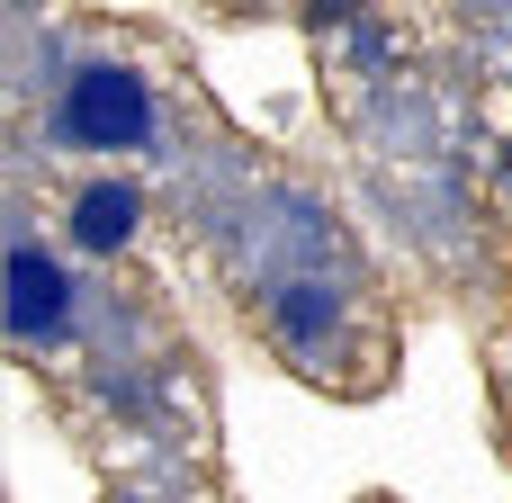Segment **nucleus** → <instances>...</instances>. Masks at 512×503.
Returning a JSON list of instances; mask_svg holds the SVG:
<instances>
[{
    "label": "nucleus",
    "instance_id": "obj_2",
    "mask_svg": "<svg viewBox=\"0 0 512 503\" xmlns=\"http://www.w3.org/2000/svg\"><path fill=\"white\" fill-rule=\"evenodd\" d=\"M63 297H72V279H63L36 243H18V252H9V333H27V342L54 333V324H63Z\"/></svg>",
    "mask_w": 512,
    "mask_h": 503
},
{
    "label": "nucleus",
    "instance_id": "obj_5",
    "mask_svg": "<svg viewBox=\"0 0 512 503\" xmlns=\"http://www.w3.org/2000/svg\"><path fill=\"white\" fill-rule=\"evenodd\" d=\"M342 9H351V0H315V18H324V27H333V18H342Z\"/></svg>",
    "mask_w": 512,
    "mask_h": 503
},
{
    "label": "nucleus",
    "instance_id": "obj_3",
    "mask_svg": "<svg viewBox=\"0 0 512 503\" xmlns=\"http://www.w3.org/2000/svg\"><path fill=\"white\" fill-rule=\"evenodd\" d=\"M72 234L90 243V252H117L126 234H135V189H117V180H99L81 207H72Z\"/></svg>",
    "mask_w": 512,
    "mask_h": 503
},
{
    "label": "nucleus",
    "instance_id": "obj_4",
    "mask_svg": "<svg viewBox=\"0 0 512 503\" xmlns=\"http://www.w3.org/2000/svg\"><path fill=\"white\" fill-rule=\"evenodd\" d=\"M279 324H288L297 342H324V333H333V297H324V288H288V297H279Z\"/></svg>",
    "mask_w": 512,
    "mask_h": 503
},
{
    "label": "nucleus",
    "instance_id": "obj_1",
    "mask_svg": "<svg viewBox=\"0 0 512 503\" xmlns=\"http://www.w3.org/2000/svg\"><path fill=\"white\" fill-rule=\"evenodd\" d=\"M63 126L81 135V144H144V126H153V90L135 81V72H117V63H99V72H81L72 81V99H63Z\"/></svg>",
    "mask_w": 512,
    "mask_h": 503
}]
</instances>
